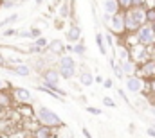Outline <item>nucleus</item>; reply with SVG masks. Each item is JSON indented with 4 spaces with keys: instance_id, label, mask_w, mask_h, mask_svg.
Listing matches in <instances>:
<instances>
[{
    "instance_id": "nucleus-1",
    "label": "nucleus",
    "mask_w": 155,
    "mask_h": 138,
    "mask_svg": "<svg viewBox=\"0 0 155 138\" xmlns=\"http://www.w3.org/2000/svg\"><path fill=\"white\" fill-rule=\"evenodd\" d=\"M124 16V29L126 33L134 34L143 24H146V7H130L123 11Z\"/></svg>"
},
{
    "instance_id": "nucleus-2",
    "label": "nucleus",
    "mask_w": 155,
    "mask_h": 138,
    "mask_svg": "<svg viewBox=\"0 0 155 138\" xmlns=\"http://www.w3.org/2000/svg\"><path fill=\"white\" fill-rule=\"evenodd\" d=\"M36 120H38L41 126H49V127H65L63 120L60 118V115L56 111H52L51 108L47 106H40L36 109Z\"/></svg>"
},
{
    "instance_id": "nucleus-3",
    "label": "nucleus",
    "mask_w": 155,
    "mask_h": 138,
    "mask_svg": "<svg viewBox=\"0 0 155 138\" xmlns=\"http://www.w3.org/2000/svg\"><path fill=\"white\" fill-rule=\"evenodd\" d=\"M58 72L61 75V79L71 81L76 75V61L74 58H71L69 54H61L58 59Z\"/></svg>"
},
{
    "instance_id": "nucleus-4",
    "label": "nucleus",
    "mask_w": 155,
    "mask_h": 138,
    "mask_svg": "<svg viewBox=\"0 0 155 138\" xmlns=\"http://www.w3.org/2000/svg\"><path fill=\"white\" fill-rule=\"evenodd\" d=\"M135 41L137 43H141V45H144V47H150V45H153L155 43V29L152 24H143L135 33Z\"/></svg>"
},
{
    "instance_id": "nucleus-5",
    "label": "nucleus",
    "mask_w": 155,
    "mask_h": 138,
    "mask_svg": "<svg viewBox=\"0 0 155 138\" xmlns=\"http://www.w3.org/2000/svg\"><path fill=\"white\" fill-rule=\"evenodd\" d=\"M124 84H126V90L132 92V93H139L144 86V79L137 74H130V75H124Z\"/></svg>"
},
{
    "instance_id": "nucleus-6",
    "label": "nucleus",
    "mask_w": 155,
    "mask_h": 138,
    "mask_svg": "<svg viewBox=\"0 0 155 138\" xmlns=\"http://www.w3.org/2000/svg\"><path fill=\"white\" fill-rule=\"evenodd\" d=\"M135 74L141 75L143 79H152V77H155V59H146L143 63H137Z\"/></svg>"
},
{
    "instance_id": "nucleus-7",
    "label": "nucleus",
    "mask_w": 155,
    "mask_h": 138,
    "mask_svg": "<svg viewBox=\"0 0 155 138\" xmlns=\"http://www.w3.org/2000/svg\"><path fill=\"white\" fill-rule=\"evenodd\" d=\"M110 31L116 36H123L126 34V29H124V16H123V11L114 13L112 18H110Z\"/></svg>"
},
{
    "instance_id": "nucleus-8",
    "label": "nucleus",
    "mask_w": 155,
    "mask_h": 138,
    "mask_svg": "<svg viewBox=\"0 0 155 138\" xmlns=\"http://www.w3.org/2000/svg\"><path fill=\"white\" fill-rule=\"evenodd\" d=\"M130 58H132L135 63H143V61L150 59V52L146 50V47H144V45H141V43H135V47L130 50Z\"/></svg>"
},
{
    "instance_id": "nucleus-9",
    "label": "nucleus",
    "mask_w": 155,
    "mask_h": 138,
    "mask_svg": "<svg viewBox=\"0 0 155 138\" xmlns=\"http://www.w3.org/2000/svg\"><path fill=\"white\" fill-rule=\"evenodd\" d=\"M13 97H15L16 102H20V104H31V101H33L31 92L25 90V88H15L13 90Z\"/></svg>"
},
{
    "instance_id": "nucleus-10",
    "label": "nucleus",
    "mask_w": 155,
    "mask_h": 138,
    "mask_svg": "<svg viewBox=\"0 0 155 138\" xmlns=\"http://www.w3.org/2000/svg\"><path fill=\"white\" fill-rule=\"evenodd\" d=\"M65 39L67 41H71V43H76L81 39V27L76 25V24H72L69 29H67V33H65Z\"/></svg>"
},
{
    "instance_id": "nucleus-11",
    "label": "nucleus",
    "mask_w": 155,
    "mask_h": 138,
    "mask_svg": "<svg viewBox=\"0 0 155 138\" xmlns=\"http://www.w3.org/2000/svg\"><path fill=\"white\" fill-rule=\"evenodd\" d=\"M45 50H49V52H52V54L61 56V54H65V43H63L61 39H52V41H49V43H47V49H45Z\"/></svg>"
},
{
    "instance_id": "nucleus-12",
    "label": "nucleus",
    "mask_w": 155,
    "mask_h": 138,
    "mask_svg": "<svg viewBox=\"0 0 155 138\" xmlns=\"http://www.w3.org/2000/svg\"><path fill=\"white\" fill-rule=\"evenodd\" d=\"M119 65L123 68V74L124 75H130V74H135V68H137V63L132 59V58H124V59H119Z\"/></svg>"
},
{
    "instance_id": "nucleus-13",
    "label": "nucleus",
    "mask_w": 155,
    "mask_h": 138,
    "mask_svg": "<svg viewBox=\"0 0 155 138\" xmlns=\"http://www.w3.org/2000/svg\"><path fill=\"white\" fill-rule=\"evenodd\" d=\"M33 136H36V138H51V136H54V133H52V127H49V126H41V124H40V127L35 129Z\"/></svg>"
},
{
    "instance_id": "nucleus-14",
    "label": "nucleus",
    "mask_w": 155,
    "mask_h": 138,
    "mask_svg": "<svg viewBox=\"0 0 155 138\" xmlns=\"http://www.w3.org/2000/svg\"><path fill=\"white\" fill-rule=\"evenodd\" d=\"M79 83H81V86H92L94 84V75H92V72L90 70H83V72H79Z\"/></svg>"
},
{
    "instance_id": "nucleus-15",
    "label": "nucleus",
    "mask_w": 155,
    "mask_h": 138,
    "mask_svg": "<svg viewBox=\"0 0 155 138\" xmlns=\"http://www.w3.org/2000/svg\"><path fill=\"white\" fill-rule=\"evenodd\" d=\"M103 9H105V13H108V14H114V13H119V11H121L117 0H103Z\"/></svg>"
},
{
    "instance_id": "nucleus-16",
    "label": "nucleus",
    "mask_w": 155,
    "mask_h": 138,
    "mask_svg": "<svg viewBox=\"0 0 155 138\" xmlns=\"http://www.w3.org/2000/svg\"><path fill=\"white\" fill-rule=\"evenodd\" d=\"M11 72L15 74V75H20V77H27V75H31V68L27 67V65H24V63H18V65H15Z\"/></svg>"
},
{
    "instance_id": "nucleus-17",
    "label": "nucleus",
    "mask_w": 155,
    "mask_h": 138,
    "mask_svg": "<svg viewBox=\"0 0 155 138\" xmlns=\"http://www.w3.org/2000/svg\"><path fill=\"white\" fill-rule=\"evenodd\" d=\"M96 45H97V49H99V52H101L103 56L108 54V50H107V43H105V36L101 34V33H96Z\"/></svg>"
},
{
    "instance_id": "nucleus-18",
    "label": "nucleus",
    "mask_w": 155,
    "mask_h": 138,
    "mask_svg": "<svg viewBox=\"0 0 155 138\" xmlns=\"http://www.w3.org/2000/svg\"><path fill=\"white\" fill-rule=\"evenodd\" d=\"M85 52H87V47H85V41H76V45H72V54H76V56H85Z\"/></svg>"
},
{
    "instance_id": "nucleus-19",
    "label": "nucleus",
    "mask_w": 155,
    "mask_h": 138,
    "mask_svg": "<svg viewBox=\"0 0 155 138\" xmlns=\"http://www.w3.org/2000/svg\"><path fill=\"white\" fill-rule=\"evenodd\" d=\"M38 90H40V92H45V93H49V95H51V97H54L56 101H63V97H61V95H58L54 90H51V88H49V86H45V84H40Z\"/></svg>"
},
{
    "instance_id": "nucleus-20",
    "label": "nucleus",
    "mask_w": 155,
    "mask_h": 138,
    "mask_svg": "<svg viewBox=\"0 0 155 138\" xmlns=\"http://www.w3.org/2000/svg\"><path fill=\"white\" fill-rule=\"evenodd\" d=\"M110 67H112V70H114V75H116L117 79H124V74H123V68H121V65H119L117 61H114V63H112Z\"/></svg>"
},
{
    "instance_id": "nucleus-21",
    "label": "nucleus",
    "mask_w": 155,
    "mask_h": 138,
    "mask_svg": "<svg viewBox=\"0 0 155 138\" xmlns=\"http://www.w3.org/2000/svg\"><path fill=\"white\" fill-rule=\"evenodd\" d=\"M16 20H18V14H9L7 18H4V20L0 22V29H2V27H5V25H11V24H15Z\"/></svg>"
},
{
    "instance_id": "nucleus-22",
    "label": "nucleus",
    "mask_w": 155,
    "mask_h": 138,
    "mask_svg": "<svg viewBox=\"0 0 155 138\" xmlns=\"http://www.w3.org/2000/svg\"><path fill=\"white\" fill-rule=\"evenodd\" d=\"M146 22H148V24H153L155 22V5L146 9Z\"/></svg>"
},
{
    "instance_id": "nucleus-23",
    "label": "nucleus",
    "mask_w": 155,
    "mask_h": 138,
    "mask_svg": "<svg viewBox=\"0 0 155 138\" xmlns=\"http://www.w3.org/2000/svg\"><path fill=\"white\" fill-rule=\"evenodd\" d=\"M117 56H119V59L130 58V50H128L126 47H117Z\"/></svg>"
},
{
    "instance_id": "nucleus-24",
    "label": "nucleus",
    "mask_w": 155,
    "mask_h": 138,
    "mask_svg": "<svg viewBox=\"0 0 155 138\" xmlns=\"http://www.w3.org/2000/svg\"><path fill=\"white\" fill-rule=\"evenodd\" d=\"M18 4V0H0V5L4 7V9H11V7H15Z\"/></svg>"
},
{
    "instance_id": "nucleus-25",
    "label": "nucleus",
    "mask_w": 155,
    "mask_h": 138,
    "mask_svg": "<svg viewBox=\"0 0 155 138\" xmlns=\"http://www.w3.org/2000/svg\"><path fill=\"white\" fill-rule=\"evenodd\" d=\"M117 2H119L121 11H126V9H130V7H132V0H117Z\"/></svg>"
},
{
    "instance_id": "nucleus-26",
    "label": "nucleus",
    "mask_w": 155,
    "mask_h": 138,
    "mask_svg": "<svg viewBox=\"0 0 155 138\" xmlns=\"http://www.w3.org/2000/svg\"><path fill=\"white\" fill-rule=\"evenodd\" d=\"M0 106H9V97L5 95V90L0 92Z\"/></svg>"
},
{
    "instance_id": "nucleus-27",
    "label": "nucleus",
    "mask_w": 155,
    "mask_h": 138,
    "mask_svg": "<svg viewBox=\"0 0 155 138\" xmlns=\"http://www.w3.org/2000/svg\"><path fill=\"white\" fill-rule=\"evenodd\" d=\"M105 36V43L110 47V49H114V39H112V34L110 33H107V34H103Z\"/></svg>"
},
{
    "instance_id": "nucleus-28",
    "label": "nucleus",
    "mask_w": 155,
    "mask_h": 138,
    "mask_svg": "<svg viewBox=\"0 0 155 138\" xmlns=\"http://www.w3.org/2000/svg\"><path fill=\"white\" fill-rule=\"evenodd\" d=\"M103 104L108 106V108H116V101H114L112 97H105V99H103Z\"/></svg>"
},
{
    "instance_id": "nucleus-29",
    "label": "nucleus",
    "mask_w": 155,
    "mask_h": 138,
    "mask_svg": "<svg viewBox=\"0 0 155 138\" xmlns=\"http://www.w3.org/2000/svg\"><path fill=\"white\" fill-rule=\"evenodd\" d=\"M146 0H132V7H144Z\"/></svg>"
},
{
    "instance_id": "nucleus-30",
    "label": "nucleus",
    "mask_w": 155,
    "mask_h": 138,
    "mask_svg": "<svg viewBox=\"0 0 155 138\" xmlns=\"http://www.w3.org/2000/svg\"><path fill=\"white\" fill-rule=\"evenodd\" d=\"M87 111L92 113V115H101V109H97V108H94V106H87Z\"/></svg>"
},
{
    "instance_id": "nucleus-31",
    "label": "nucleus",
    "mask_w": 155,
    "mask_h": 138,
    "mask_svg": "<svg viewBox=\"0 0 155 138\" xmlns=\"http://www.w3.org/2000/svg\"><path fill=\"white\" fill-rule=\"evenodd\" d=\"M31 31V38L35 39V38H38V36H41V31L40 29H36V27H33V29H29Z\"/></svg>"
},
{
    "instance_id": "nucleus-32",
    "label": "nucleus",
    "mask_w": 155,
    "mask_h": 138,
    "mask_svg": "<svg viewBox=\"0 0 155 138\" xmlns=\"http://www.w3.org/2000/svg\"><path fill=\"white\" fill-rule=\"evenodd\" d=\"M103 86L110 90V88H114V81L112 79H103Z\"/></svg>"
},
{
    "instance_id": "nucleus-33",
    "label": "nucleus",
    "mask_w": 155,
    "mask_h": 138,
    "mask_svg": "<svg viewBox=\"0 0 155 138\" xmlns=\"http://www.w3.org/2000/svg\"><path fill=\"white\" fill-rule=\"evenodd\" d=\"M16 36H20V38H31V31H18Z\"/></svg>"
},
{
    "instance_id": "nucleus-34",
    "label": "nucleus",
    "mask_w": 155,
    "mask_h": 138,
    "mask_svg": "<svg viewBox=\"0 0 155 138\" xmlns=\"http://www.w3.org/2000/svg\"><path fill=\"white\" fill-rule=\"evenodd\" d=\"M7 88H9V83L4 81V79H0V92H4V90H7Z\"/></svg>"
},
{
    "instance_id": "nucleus-35",
    "label": "nucleus",
    "mask_w": 155,
    "mask_h": 138,
    "mask_svg": "<svg viewBox=\"0 0 155 138\" xmlns=\"http://www.w3.org/2000/svg\"><path fill=\"white\" fill-rule=\"evenodd\" d=\"M16 33H18L16 29H7V31H4V36H5V38H7V36H16Z\"/></svg>"
},
{
    "instance_id": "nucleus-36",
    "label": "nucleus",
    "mask_w": 155,
    "mask_h": 138,
    "mask_svg": "<svg viewBox=\"0 0 155 138\" xmlns=\"http://www.w3.org/2000/svg\"><path fill=\"white\" fill-rule=\"evenodd\" d=\"M146 135L152 136V138H155V127H148V129H146Z\"/></svg>"
},
{
    "instance_id": "nucleus-37",
    "label": "nucleus",
    "mask_w": 155,
    "mask_h": 138,
    "mask_svg": "<svg viewBox=\"0 0 155 138\" xmlns=\"http://www.w3.org/2000/svg\"><path fill=\"white\" fill-rule=\"evenodd\" d=\"M110 18H112V14H108V13L103 14V22H105V24H110Z\"/></svg>"
},
{
    "instance_id": "nucleus-38",
    "label": "nucleus",
    "mask_w": 155,
    "mask_h": 138,
    "mask_svg": "<svg viewBox=\"0 0 155 138\" xmlns=\"http://www.w3.org/2000/svg\"><path fill=\"white\" fill-rule=\"evenodd\" d=\"M5 65H7V59H5V58L0 54V67H5Z\"/></svg>"
},
{
    "instance_id": "nucleus-39",
    "label": "nucleus",
    "mask_w": 155,
    "mask_h": 138,
    "mask_svg": "<svg viewBox=\"0 0 155 138\" xmlns=\"http://www.w3.org/2000/svg\"><path fill=\"white\" fill-rule=\"evenodd\" d=\"M119 95H121V97L124 99V102H126V104H130V102H128V97L124 95V90H119Z\"/></svg>"
},
{
    "instance_id": "nucleus-40",
    "label": "nucleus",
    "mask_w": 155,
    "mask_h": 138,
    "mask_svg": "<svg viewBox=\"0 0 155 138\" xmlns=\"http://www.w3.org/2000/svg\"><path fill=\"white\" fill-rule=\"evenodd\" d=\"M150 88H152V92L155 93V77H152V81H150Z\"/></svg>"
},
{
    "instance_id": "nucleus-41",
    "label": "nucleus",
    "mask_w": 155,
    "mask_h": 138,
    "mask_svg": "<svg viewBox=\"0 0 155 138\" xmlns=\"http://www.w3.org/2000/svg\"><path fill=\"white\" fill-rule=\"evenodd\" d=\"M94 83H103V77H101V75H97V77H94Z\"/></svg>"
},
{
    "instance_id": "nucleus-42",
    "label": "nucleus",
    "mask_w": 155,
    "mask_h": 138,
    "mask_svg": "<svg viewBox=\"0 0 155 138\" xmlns=\"http://www.w3.org/2000/svg\"><path fill=\"white\" fill-rule=\"evenodd\" d=\"M43 2H45V0H35V4H36V5H41Z\"/></svg>"
},
{
    "instance_id": "nucleus-43",
    "label": "nucleus",
    "mask_w": 155,
    "mask_h": 138,
    "mask_svg": "<svg viewBox=\"0 0 155 138\" xmlns=\"http://www.w3.org/2000/svg\"><path fill=\"white\" fill-rule=\"evenodd\" d=\"M18 2H27V0H18Z\"/></svg>"
},
{
    "instance_id": "nucleus-44",
    "label": "nucleus",
    "mask_w": 155,
    "mask_h": 138,
    "mask_svg": "<svg viewBox=\"0 0 155 138\" xmlns=\"http://www.w3.org/2000/svg\"><path fill=\"white\" fill-rule=\"evenodd\" d=\"M152 25H153V29H155V22H153V24H152Z\"/></svg>"
},
{
    "instance_id": "nucleus-45",
    "label": "nucleus",
    "mask_w": 155,
    "mask_h": 138,
    "mask_svg": "<svg viewBox=\"0 0 155 138\" xmlns=\"http://www.w3.org/2000/svg\"><path fill=\"white\" fill-rule=\"evenodd\" d=\"M153 120H155V115H153Z\"/></svg>"
},
{
    "instance_id": "nucleus-46",
    "label": "nucleus",
    "mask_w": 155,
    "mask_h": 138,
    "mask_svg": "<svg viewBox=\"0 0 155 138\" xmlns=\"http://www.w3.org/2000/svg\"><path fill=\"white\" fill-rule=\"evenodd\" d=\"M146 2H148V0H146Z\"/></svg>"
}]
</instances>
